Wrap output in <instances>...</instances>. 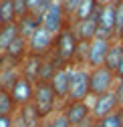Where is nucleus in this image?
<instances>
[{
	"mask_svg": "<svg viewBox=\"0 0 123 127\" xmlns=\"http://www.w3.org/2000/svg\"><path fill=\"white\" fill-rule=\"evenodd\" d=\"M77 46H79V38L75 36L71 24H67L61 32L55 34V44H53L51 55L55 57V61L61 67H67V65H73Z\"/></svg>",
	"mask_w": 123,
	"mask_h": 127,
	"instance_id": "f257e3e1",
	"label": "nucleus"
},
{
	"mask_svg": "<svg viewBox=\"0 0 123 127\" xmlns=\"http://www.w3.org/2000/svg\"><path fill=\"white\" fill-rule=\"evenodd\" d=\"M32 105L36 109V113L40 115V119H47L49 115H53L55 111L61 107L57 95L51 87V83H34V97H32Z\"/></svg>",
	"mask_w": 123,
	"mask_h": 127,
	"instance_id": "f03ea898",
	"label": "nucleus"
},
{
	"mask_svg": "<svg viewBox=\"0 0 123 127\" xmlns=\"http://www.w3.org/2000/svg\"><path fill=\"white\" fill-rule=\"evenodd\" d=\"M117 83V75L113 71H109L105 65L89 69V91L91 97H97V95H103L107 91H113Z\"/></svg>",
	"mask_w": 123,
	"mask_h": 127,
	"instance_id": "7ed1b4c3",
	"label": "nucleus"
},
{
	"mask_svg": "<svg viewBox=\"0 0 123 127\" xmlns=\"http://www.w3.org/2000/svg\"><path fill=\"white\" fill-rule=\"evenodd\" d=\"M89 97H91V91H89V69L71 65V83H69V97H67V101H87Z\"/></svg>",
	"mask_w": 123,
	"mask_h": 127,
	"instance_id": "20e7f679",
	"label": "nucleus"
},
{
	"mask_svg": "<svg viewBox=\"0 0 123 127\" xmlns=\"http://www.w3.org/2000/svg\"><path fill=\"white\" fill-rule=\"evenodd\" d=\"M40 24L47 28L49 32H53V34L61 32V30L69 24V18H67V14L63 10V4L57 2V0H53V2L49 4V8L44 10L42 18H40Z\"/></svg>",
	"mask_w": 123,
	"mask_h": 127,
	"instance_id": "39448f33",
	"label": "nucleus"
},
{
	"mask_svg": "<svg viewBox=\"0 0 123 127\" xmlns=\"http://www.w3.org/2000/svg\"><path fill=\"white\" fill-rule=\"evenodd\" d=\"M55 44V34L49 32L42 24L32 32V36L28 38V55H36V57H47L53 51Z\"/></svg>",
	"mask_w": 123,
	"mask_h": 127,
	"instance_id": "423d86ee",
	"label": "nucleus"
},
{
	"mask_svg": "<svg viewBox=\"0 0 123 127\" xmlns=\"http://www.w3.org/2000/svg\"><path fill=\"white\" fill-rule=\"evenodd\" d=\"M97 36L107 38V40H115V6L113 4H105L99 6L97 12Z\"/></svg>",
	"mask_w": 123,
	"mask_h": 127,
	"instance_id": "0eeeda50",
	"label": "nucleus"
},
{
	"mask_svg": "<svg viewBox=\"0 0 123 127\" xmlns=\"http://www.w3.org/2000/svg\"><path fill=\"white\" fill-rule=\"evenodd\" d=\"M61 111L65 113V117L71 125H79V123L91 119L89 99L87 101H65V103H61Z\"/></svg>",
	"mask_w": 123,
	"mask_h": 127,
	"instance_id": "6e6552de",
	"label": "nucleus"
},
{
	"mask_svg": "<svg viewBox=\"0 0 123 127\" xmlns=\"http://www.w3.org/2000/svg\"><path fill=\"white\" fill-rule=\"evenodd\" d=\"M10 95H12L14 103H16V107H22V105L32 103V97H34V83L28 81V79H24L22 75H18L16 81H14L12 87H10Z\"/></svg>",
	"mask_w": 123,
	"mask_h": 127,
	"instance_id": "1a4fd4ad",
	"label": "nucleus"
},
{
	"mask_svg": "<svg viewBox=\"0 0 123 127\" xmlns=\"http://www.w3.org/2000/svg\"><path fill=\"white\" fill-rule=\"evenodd\" d=\"M113 111H117V101H115L113 91H107L103 95L93 97V103H91V117L93 119L101 121L103 117H107Z\"/></svg>",
	"mask_w": 123,
	"mask_h": 127,
	"instance_id": "9d476101",
	"label": "nucleus"
},
{
	"mask_svg": "<svg viewBox=\"0 0 123 127\" xmlns=\"http://www.w3.org/2000/svg\"><path fill=\"white\" fill-rule=\"evenodd\" d=\"M109 44H111V40L99 38V36H95L93 40L89 42L87 69H95V67H101V65H103V63H105V57H107V51H109Z\"/></svg>",
	"mask_w": 123,
	"mask_h": 127,
	"instance_id": "9b49d317",
	"label": "nucleus"
},
{
	"mask_svg": "<svg viewBox=\"0 0 123 127\" xmlns=\"http://www.w3.org/2000/svg\"><path fill=\"white\" fill-rule=\"evenodd\" d=\"M49 83H51V87H53V91H55V95H57L59 103H65V101H67V97H69L71 65H67V67H59V69H57V73L53 75V79H51Z\"/></svg>",
	"mask_w": 123,
	"mask_h": 127,
	"instance_id": "f8f14e48",
	"label": "nucleus"
},
{
	"mask_svg": "<svg viewBox=\"0 0 123 127\" xmlns=\"http://www.w3.org/2000/svg\"><path fill=\"white\" fill-rule=\"evenodd\" d=\"M97 12H99V8L95 10V14L91 18H85V20H79V22H69L71 28H73V32H75V36L79 40L91 42L97 36V28H99L97 26Z\"/></svg>",
	"mask_w": 123,
	"mask_h": 127,
	"instance_id": "ddd939ff",
	"label": "nucleus"
},
{
	"mask_svg": "<svg viewBox=\"0 0 123 127\" xmlns=\"http://www.w3.org/2000/svg\"><path fill=\"white\" fill-rule=\"evenodd\" d=\"M42 119L36 113V109L32 103L18 107V111L14 113V127H40Z\"/></svg>",
	"mask_w": 123,
	"mask_h": 127,
	"instance_id": "4468645a",
	"label": "nucleus"
},
{
	"mask_svg": "<svg viewBox=\"0 0 123 127\" xmlns=\"http://www.w3.org/2000/svg\"><path fill=\"white\" fill-rule=\"evenodd\" d=\"M40 63H42V57H36V55H26L22 61H20V75L28 81L36 83L38 81V69H40Z\"/></svg>",
	"mask_w": 123,
	"mask_h": 127,
	"instance_id": "2eb2a0df",
	"label": "nucleus"
},
{
	"mask_svg": "<svg viewBox=\"0 0 123 127\" xmlns=\"http://www.w3.org/2000/svg\"><path fill=\"white\" fill-rule=\"evenodd\" d=\"M16 24H18V34L28 40L30 36H32V32L40 26V16H36L34 12H28L26 16H22V18L16 20Z\"/></svg>",
	"mask_w": 123,
	"mask_h": 127,
	"instance_id": "dca6fc26",
	"label": "nucleus"
},
{
	"mask_svg": "<svg viewBox=\"0 0 123 127\" xmlns=\"http://www.w3.org/2000/svg\"><path fill=\"white\" fill-rule=\"evenodd\" d=\"M121 57H123V40H119V38H115V40H111V44H109V51H107V57H105V63L103 65L109 69V71H117V67H119V63H121Z\"/></svg>",
	"mask_w": 123,
	"mask_h": 127,
	"instance_id": "f3484780",
	"label": "nucleus"
},
{
	"mask_svg": "<svg viewBox=\"0 0 123 127\" xmlns=\"http://www.w3.org/2000/svg\"><path fill=\"white\" fill-rule=\"evenodd\" d=\"M4 55H8L12 61L20 63V61L28 55V40H26V38H22V36H16V38L10 42V46L4 51Z\"/></svg>",
	"mask_w": 123,
	"mask_h": 127,
	"instance_id": "a211bd4d",
	"label": "nucleus"
},
{
	"mask_svg": "<svg viewBox=\"0 0 123 127\" xmlns=\"http://www.w3.org/2000/svg\"><path fill=\"white\" fill-rule=\"evenodd\" d=\"M61 65L55 61V57L53 55H47V57H42V63H40V69H38V81H42V83H49L51 79H53V75L57 73V69H59ZM36 81V83H38Z\"/></svg>",
	"mask_w": 123,
	"mask_h": 127,
	"instance_id": "6ab92c4d",
	"label": "nucleus"
},
{
	"mask_svg": "<svg viewBox=\"0 0 123 127\" xmlns=\"http://www.w3.org/2000/svg\"><path fill=\"white\" fill-rule=\"evenodd\" d=\"M16 36H20L16 22H8V24H2V26H0V53H4Z\"/></svg>",
	"mask_w": 123,
	"mask_h": 127,
	"instance_id": "aec40b11",
	"label": "nucleus"
},
{
	"mask_svg": "<svg viewBox=\"0 0 123 127\" xmlns=\"http://www.w3.org/2000/svg\"><path fill=\"white\" fill-rule=\"evenodd\" d=\"M99 8L97 4V0H81V4L77 6L75 14H73V18L71 22H79V20H85V18H91L95 14V10Z\"/></svg>",
	"mask_w": 123,
	"mask_h": 127,
	"instance_id": "412c9836",
	"label": "nucleus"
},
{
	"mask_svg": "<svg viewBox=\"0 0 123 127\" xmlns=\"http://www.w3.org/2000/svg\"><path fill=\"white\" fill-rule=\"evenodd\" d=\"M16 111H18V107H16V103H14L10 91H8V89H0V115L14 117Z\"/></svg>",
	"mask_w": 123,
	"mask_h": 127,
	"instance_id": "4be33fe9",
	"label": "nucleus"
},
{
	"mask_svg": "<svg viewBox=\"0 0 123 127\" xmlns=\"http://www.w3.org/2000/svg\"><path fill=\"white\" fill-rule=\"evenodd\" d=\"M42 127H71V123L67 121L65 113H63L61 107H59L53 115H49L47 119H42Z\"/></svg>",
	"mask_w": 123,
	"mask_h": 127,
	"instance_id": "5701e85b",
	"label": "nucleus"
},
{
	"mask_svg": "<svg viewBox=\"0 0 123 127\" xmlns=\"http://www.w3.org/2000/svg\"><path fill=\"white\" fill-rule=\"evenodd\" d=\"M115 36L123 40V0H115Z\"/></svg>",
	"mask_w": 123,
	"mask_h": 127,
	"instance_id": "b1692460",
	"label": "nucleus"
},
{
	"mask_svg": "<svg viewBox=\"0 0 123 127\" xmlns=\"http://www.w3.org/2000/svg\"><path fill=\"white\" fill-rule=\"evenodd\" d=\"M101 127H123V109H117L99 121Z\"/></svg>",
	"mask_w": 123,
	"mask_h": 127,
	"instance_id": "393cba45",
	"label": "nucleus"
},
{
	"mask_svg": "<svg viewBox=\"0 0 123 127\" xmlns=\"http://www.w3.org/2000/svg\"><path fill=\"white\" fill-rule=\"evenodd\" d=\"M0 12H2L4 24L16 22V14H14V0H0Z\"/></svg>",
	"mask_w": 123,
	"mask_h": 127,
	"instance_id": "a878e982",
	"label": "nucleus"
},
{
	"mask_svg": "<svg viewBox=\"0 0 123 127\" xmlns=\"http://www.w3.org/2000/svg\"><path fill=\"white\" fill-rule=\"evenodd\" d=\"M30 10H28V4H26V0H14V14H16V20L26 16Z\"/></svg>",
	"mask_w": 123,
	"mask_h": 127,
	"instance_id": "bb28decb",
	"label": "nucleus"
},
{
	"mask_svg": "<svg viewBox=\"0 0 123 127\" xmlns=\"http://www.w3.org/2000/svg\"><path fill=\"white\" fill-rule=\"evenodd\" d=\"M113 95L117 101V109H123V79H117V83L113 87Z\"/></svg>",
	"mask_w": 123,
	"mask_h": 127,
	"instance_id": "cd10ccee",
	"label": "nucleus"
},
{
	"mask_svg": "<svg viewBox=\"0 0 123 127\" xmlns=\"http://www.w3.org/2000/svg\"><path fill=\"white\" fill-rule=\"evenodd\" d=\"M79 4H81V0H65V2H63V10L67 14L69 22H71V18H73V14H75V10H77Z\"/></svg>",
	"mask_w": 123,
	"mask_h": 127,
	"instance_id": "c85d7f7f",
	"label": "nucleus"
},
{
	"mask_svg": "<svg viewBox=\"0 0 123 127\" xmlns=\"http://www.w3.org/2000/svg\"><path fill=\"white\" fill-rule=\"evenodd\" d=\"M0 127H14V117H4V115H0Z\"/></svg>",
	"mask_w": 123,
	"mask_h": 127,
	"instance_id": "c756f323",
	"label": "nucleus"
},
{
	"mask_svg": "<svg viewBox=\"0 0 123 127\" xmlns=\"http://www.w3.org/2000/svg\"><path fill=\"white\" fill-rule=\"evenodd\" d=\"M40 2H42V0H26V4H28V10L32 12V10H34V8H36Z\"/></svg>",
	"mask_w": 123,
	"mask_h": 127,
	"instance_id": "7c9ffc66",
	"label": "nucleus"
},
{
	"mask_svg": "<svg viewBox=\"0 0 123 127\" xmlns=\"http://www.w3.org/2000/svg\"><path fill=\"white\" fill-rule=\"evenodd\" d=\"M91 123H93V117L87 119V121H83V123H79V125H71V127H91Z\"/></svg>",
	"mask_w": 123,
	"mask_h": 127,
	"instance_id": "2f4dec72",
	"label": "nucleus"
},
{
	"mask_svg": "<svg viewBox=\"0 0 123 127\" xmlns=\"http://www.w3.org/2000/svg\"><path fill=\"white\" fill-rule=\"evenodd\" d=\"M115 2V0H97V4L99 6H105V4H113Z\"/></svg>",
	"mask_w": 123,
	"mask_h": 127,
	"instance_id": "473e14b6",
	"label": "nucleus"
},
{
	"mask_svg": "<svg viewBox=\"0 0 123 127\" xmlns=\"http://www.w3.org/2000/svg\"><path fill=\"white\" fill-rule=\"evenodd\" d=\"M91 127H101V125H99V121H97V119H93V123H91Z\"/></svg>",
	"mask_w": 123,
	"mask_h": 127,
	"instance_id": "72a5a7b5",
	"label": "nucleus"
},
{
	"mask_svg": "<svg viewBox=\"0 0 123 127\" xmlns=\"http://www.w3.org/2000/svg\"><path fill=\"white\" fill-rule=\"evenodd\" d=\"M4 24V20H2V12H0V26H2Z\"/></svg>",
	"mask_w": 123,
	"mask_h": 127,
	"instance_id": "f704fd0d",
	"label": "nucleus"
},
{
	"mask_svg": "<svg viewBox=\"0 0 123 127\" xmlns=\"http://www.w3.org/2000/svg\"><path fill=\"white\" fill-rule=\"evenodd\" d=\"M57 2H61V4H63V2H65V0H57Z\"/></svg>",
	"mask_w": 123,
	"mask_h": 127,
	"instance_id": "c9c22d12",
	"label": "nucleus"
},
{
	"mask_svg": "<svg viewBox=\"0 0 123 127\" xmlns=\"http://www.w3.org/2000/svg\"><path fill=\"white\" fill-rule=\"evenodd\" d=\"M40 127H42V123H40Z\"/></svg>",
	"mask_w": 123,
	"mask_h": 127,
	"instance_id": "e433bc0d",
	"label": "nucleus"
}]
</instances>
